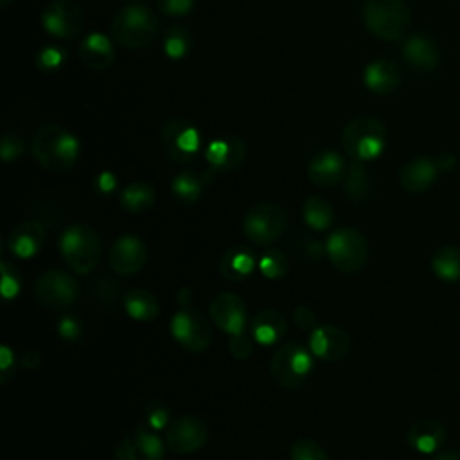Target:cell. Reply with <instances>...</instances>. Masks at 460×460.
Masks as SVG:
<instances>
[{
	"mask_svg": "<svg viewBox=\"0 0 460 460\" xmlns=\"http://www.w3.org/2000/svg\"><path fill=\"white\" fill-rule=\"evenodd\" d=\"M38 164L52 172H65L74 167L79 156V142L65 128L47 124L38 129L31 142Z\"/></svg>",
	"mask_w": 460,
	"mask_h": 460,
	"instance_id": "6da1fadb",
	"label": "cell"
},
{
	"mask_svg": "<svg viewBox=\"0 0 460 460\" xmlns=\"http://www.w3.org/2000/svg\"><path fill=\"white\" fill-rule=\"evenodd\" d=\"M59 250L66 266L79 275H86L95 270L102 257V243L99 234L84 223L72 225L63 232Z\"/></svg>",
	"mask_w": 460,
	"mask_h": 460,
	"instance_id": "7a4b0ae2",
	"label": "cell"
},
{
	"mask_svg": "<svg viewBox=\"0 0 460 460\" xmlns=\"http://www.w3.org/2000/svg\"><path fill=\"white\" fill-rule=\"evenodd\" d=\"M111 34L120 47L142 49L158 34V18L146 5L133 4L120 9L111 20Z\"/></svg>",
	"mask_w": 460,
	"mask_h": 460,
	"instance_id": "3957f363",
	"label": "cell"
},
{
	"mask_svg": "<svg viewBox=\"0 0 460 460\" xmlns=\"http://www.w3.org/2000/svg\"><path fill=\"white\" fill-rule=\"evenodd\" d=\"M361 16L365 27L385 41L401 40L411 23L410 7L404 0H367Z\"/></svg>",
	"mask_w": 460,
	"mask_h": 460,
	"instance_id": "277c9868",
	"label": "cell"
},
{
	"mask_svg": "<svg viewBox=\"0 0 460 460\" xmlns=\"http://www.w3.org/2000/svg\"><path fill=\"white\" fill-rule=\"evenodd\" d=\"M386 144L385 124L370 115H361L352 119L343 133L341 146L352 160L367 162L377 158Z\"/></svg>",
	"mask_w": 460,
	"mask_h": 460,
	"instance_id": "5b68a950",
	"label": "cell"
},
{
	"mask_svg": "<svg viewBox=\"0 0 460 460\" xmlns=\"http://www.w3.org/2000/svg\"><path fill=\"white\" fill-rule=\"evenodd\" d=\"M325 253L332 266L343 273H356L368 261V243L354 228H340L325 241Z\"/></svg>",
	"mask_w": 460,
	"mask_h": 460,
	"instance_id": "8992f818",
	"label": "cell"
},
{
	"mask_svg": "<svg viewBox=\"0 0 460 460\" xmlns=\"http://www.w3.org/2000/svg\"><path fill=\"white\" fill-rule=\"evenodd\" d=\"M286 228H288L286 208L271 201H262L253 205L243 219L244 235L259 246H268L275 243L286 232Z\"/></svg>",
	"mask_w": 460,
	"mask_h": 460,
	"instance_id": "52a82bcc",
	"label": "cell"
},
{
	"mask_svg": "<svg viewBox=\"0 0 460 460\" xmlns=\"http://www.w3.org/2000/svg\"><path fill=\"white\" fill-rule=\"evenodd\" d=\"M311 365L313 361L309 352L302 345L291 341L273 354L270 361V372L277 385L284 388H296L305 381Z\"/></svg>",
	"mask_w": 460,
	"mask_h": 460,
	"instance_id": "ba28073f",
	"label": "cell"
},
{
	"mask_svg": "<svg viewBox=\"0 0 460 460\" xmlns=\"http://www.w3.org/2000/svg\"><path fill=\"white\" fill-rule=\"evenodd\" d=\"M34 296L49 309H66L77 300L79 286L68 273L49 270L36 279Z\"/></svg>",
	"mask_w": 460,
	"mask_h": 460,
	"instance_id": "9c48e42d",
	"label": "cell"
},
{
	"mask_svg": "<svg viewBox=\"0 0 460 460\" xmlns=\"http://www.w3.org/2000/svg\"><path fill=\"white\" fill-rule=\"evenodd\" d=\"M171 334L172 338L190 352H203L212 341V327L207 318L190 309L181 307L171 320Z\"/></svg>",
	"mask_w": 460,
	"mask_h": 460,
	"instance_id": "30bf717a",
	"label": "cell"
},
{
	"mask_svg": "<svg viewBox=\"0 0 460 460\" xmlns=\"http://www.w3.org/2000/svg\"><path fill=\"white\" fill-rule=\"evenodd\" d=\"M41 25L52 36L74 38L84 27V14L74 0H52L41 13Z\"/></svg>",
	"mask_w": 460,
	"mask_h": 460,
	"instance_id": "8fae6325",
	"label": "cell"
},
{
	"mask_svg": "<svg viewBox=\"0 0 460 460\" xmlns=\"http://www.w3.org/2000/svg\"><path fill=\"white\" fill-rule=\"evenodd\" d=\"M160 140L165 153L176 162H189L199 149V131L183 119L169 120L162 131Z\"/></svg>",
	"mask_w": 460,
	"mask_h": 460,
	"instance_id": "7c38bea8",
	"label": "cell"
},
{
	"mask_svg": "<svg viewBox=\"0 0 460 460\" xmlns=\"http://www.w3.org/2000/svg\"><path fill=\"white\" fill-rule=\"evenodd\" d=\"M208 429L203 420L196 417H180L165 429V446L178 455H190L205 446Z\"/></svg>",
	"mask_w": 460,
	"mask_h": 460,
	"instance_id": "4fadbf2b",
	"label": "cell"
},
{
	"mask_svg": "<svg viewBox=\"0 0 460 460\" xmlns=\"http://www.w3.org/2000/svg\"><path fill=\"white\" fill-rule=\"evenodd\" d=\"M147 250L146 244L133 234L120 235L110 250V266L119 275H135L146 264Z\"/></svg>",
	"mask_w": 460,
	"mask_h": 460,
	"instance_id": "5bb4252c",
	"label": "cell"
},
{
	"mask_svg": "<svg viewBox=\"0 0 460 460\" xmlns=\"http://www.w3.org/2000/svg\"><path fill=\"white\" fill-rule=\"evenodd\" d=\"M208 313L212 322L228 334H241L246 325V305L235 293L217 295L210 305Z\"/></svg>",
	"mask_w": 460,
	"mask_h": 460,
	"instance_id": "9a60e30c",
	"label": "cell"
},
{
	"mask_svg": "<svg viewBox=\"0 0 460 460\" xmlns=\"http://www.w3.org/2000/svg\"><path fill=\"white\" fill-rule=\"evenodd\" d=\"M350 336L336 325H320L311 332V352L325 361H340L350 352Z\"/></svg>",
	"mask_w": 460,
	"mask_h": 460,
	"instance_id": "2e32d148",
	"label": "cell"
},
{
	"mask_svg": "<svg viewBox=\"0 0 460 460\" xmlns=\"http://www.w3.org/2000/svg\"><path fill=\"white\" fill-rule=\"evenodd\" d=\"M246 156L244 142L239 137H225L212 140L205 149L208 172H228L243 164Z\"/></svg>",
	"mask_w": 460,
	"mask_h": 460,
	"instance_id": "e0dca14e",
	"label": "cell"
},
{
	"mask_svg": "<svg viewBox=\"0 0 460 460\" xmlns=\"http://www.w3.org/2000/svg\"><path fill=\"white\" fill-rule=\"evenodd\" d=\"M164 455V442L146 429L122 438L115 447V460H162Z\"/></svg>",
	"mask_w": 460,
	"mask_h": 460,
	"instance_id": "ac0fdd59",
	"label": "cell"
},
{
	"mask_svg": "<svg viewBox=\"0 0 460 460\" xmlns=\"http://www.w3.org/2000/svg\"><path fill=\"white\" fill-rule=\"evenodd\" d=\"M438 172L435 158L415 156L401 167L399 183L406 192H424L437 181Z\"/></svg>",
	"mask_w": 460,
	"mask_h": 460,
	"instance_id": "d6986e66",
	"label": "cell"
},
{
	"mask_svg": "<svg viewBox=\"0 0 460 460\" xmlns=\"http://www.w3.org/2000/svg\"><path fill=\"white\" fill-rule=\"evenodd\" d=\"M45 243V230L38 221H23L16 225L9 237L7 246L9 250L22 259H29L36 255Z\"/></svg>",
	"mask_w": 460,
	"mask_h": 460,
	"instance_id": "ffe728a7",
	"label": "cell"
},
{
	"mask_svg": "<svg viewBox=\"0 0 460 460\" xmlns=\"http://www.w3.org/2000/svg\"><path fill=\"white\" fill-rule=\"evenodd\" d=\"M401 52L404 61L419 72H431L438 63V49L435 41L424 34L406 38Z\"/></svg>",
	"mask_w": 460,
	"mask_h": 460,
	"instance_id": "44dd1931",
	"label": "cell"
},
{
	"mask_svg": "<svg viewBox=\"0 0 460 460\" xmlns=\"http://www.w3.org/2000/svg\"><path fill=\"white\" fill-rule=\"evenodd\" d=\"M307 174L314 185L331 187L345 178V162L336 151H322L309 162Z\"/></svg>",
	"mask_w": 460,
	"mask_h": 460,
	"instance_id": "7402d4cb",
	"label": "cell"
},
{
	"mask_svg": "<svg viewBox=\"0 0 460 460\" xmlns=\"http://www.w3.org/2000/svg\"><path fill=\"white\" fill-rule=\"evenodd\" d=\"M406 440L411 449L422 455H431L446 442V429L440 422L431 419L417 420L410 426L406 433Z\"/></svg>",
	"mask_w": 460,
	"mask_h": 460,
	"instance_id": "603a6c76",
	"label": "cell"
},
{
	"mask_svg": "<svg viewBox=\"0 0 460 460\" xmlns=\"http://www.w3.org/2000/svg\"><path fill=\"white\" fill-rule=\"evenodd\" d=\"M367 88L374 93H390L401 83V70L390 59H376L367 65L363 72Z\"/></svg>",
	"mask_w": 460,
	"mask_h": 460,
	"instance_id": "cb8c5ba5",
	"label": "cell"
},
{
	"mask_svg": "<svg viewBox=\"0 0 460 460\" xmlns=\"http://www.w3.org/2000/svg\"><path fill=\"white\" fill-rule=\"evenodd\" d=\"M79 58L90 70H104L113 63V47L104 34L92 32L79 45Z\"/></svg>",
	"mask_w": 460,
	"mask_h": 460,
	"instance_id": "d4e9b609",
	"label": "cell"
},
{
	"mask_svg": "<svg viewBox=\"0 0 460 460\" xmlns=\"http://www.w3.org/2000/svg\"><path fill=\"white\" fill-rule=\"evenodd\" d=\"M255 262L257 257L248 246H232L221 255L219 271L226 280L239 282L253 271Z\"/></svg>",
	"mask_w": 460,
	"mask_h": 460,
	"instance_id": "484cf974",
	"label": "cell"
},
{
	"mask_svg": "<svg viewBox=\"0 0 460 460\" xmlns=\"http://www.w3.org/2000/svg\"><path fill=\"white\" fill-rule=\"evenodd\" d=\"M288 331L286 318L273 309H264L255 314L252 322V334L262 345H271L279 341Z\"/></svg>",
	"mask_w": 460,
	"mask_h": 460,
	"instance_id": "4316f807",
	"label": "cell"
},
{
	"mask_svg": "<svg viewBox=\"0 0 460 460\" xmlns=\"http://www.w3.org/2000/svg\"><path fill=\"white\" fill-rule=\"evenodd\" d=\"M124 309L126 313L140 322L153 320L160 313L158 298L147 289H131L124 295Z\"/></svg>",
	"mask_w": 460,
	"mask_h": 460,
	"instance_id": "83f0119b",
	"label": "cell"
},
{
	"mask_svg": "<svg viewBox=\"0 0 460 460\" xmlns=\"http://www.w3.org/2000/svg\"><path fill=\"white\" fill-rule=\"evenodd\" d=\"M431 270L435 277L444 282L460 280V248L442 246L431 257Z\"/></svg>",
	"mask_w": 460,
	"mask_h": 460,
	"instance_id": "f1b7e54d",
	"label": "cell"
},
{
	"mask_svg": "<svg viewBox=\"0 0 460 460\" xmlns=\"http://www.w3.org/2000/svg\"><path fill=\"white\" fill-rule=\"evenodd\" d=\"M155 199H156L155 189L144 181H135L128 185L120 194L122 208L131 214H142L149 210L155 205Z\"/></svg>",
	"mask_w": 460,
	"mask_h": 460,
	"instance_id": "f546056e",
	"label": "cell"
},
{
	"mask_svg": "<svg viewBox=\"0 0 460 460\" xmlns=\"http://www.w3.org/2000/svg\"><path fill=\"white\" fill-rule=\"evenodd\" d=\"M345 194L352 201H365L370 196L372 183L363 162L354 160L345 172Z\"/></svg>",
	"mask_w": 460,
	"mask_h": 460,
	"instance_id": "4dcf8cb0",
	"label": "cell"
},
{
	"mask_svg": "<svg viewBox=\"0 0 460 460\" xmlns=\"http://www.w3.org/2000/svg\"><path fill=\"white\" fill-rule=\"evenodd\" d=\"M302 214H304L305 223L313 230H325V228L331 226V223L334 219L332 207L325 199H322L318 196H311V198L305 199Z\"/></svg>",
	"mask_w": 460,
	"mask_h": 460,
	"instance_id": "1f68e13d",
	"label": "cell"
},
{
	"mask_svg": "<svg viewBox=\"0 0 460 460\" xmlns=\"http://www.w3.org/2000/svg\"><path fill=\"white\" fill-rule=\"evenodd\" d=\"M171 190L174 196L185 203H192L201 196L203 190V178L194 171H183L174 176L171 183Z\"/></svg>",
	"mask_w": 460,
	"mask_h": 460,
	"instance_id": "d6a6232c",
	"label": "cell"
},
{
	"mask_svg": "<svg viewBox=\"0 0 460 460\" xmlns=\"http://www.w3.org/2000/svg\"><path fill=\"white\" fill-rule=\"evenodd\" d=\"M190 47V34L185 27H171L165 34V40H164V50L169 58L172 59H180L187 54Z\"/></svg>",
	"mask_w": 460,
	"mask_h": 460,
	"instance_id": "836d02e7",
	"label": "cell"
},
{
	"mask_svg": "<svg viewBox=\"0 0 460 460\" xmlns=\"http://www.w3.org/2000/svg\"><path fill=\"white\" fill-rule=\"evenodd\" d=\"M259 270L268 279H280L288 273V257L280 250H268L259 259Z\"/></svg>",
	"mask_w": 460,
	"mask_h": 460,
	"instance_id": "e575fe53",
	"label": "cell"
},
{
	"mask_svg": "<svg viewBox=\"0 0 460 460\" xmlns=\"http://www.w3.org/2000/svg\"><path fill=\"white\" fill-rule=\"evenodd\" d=\"M291 460H329L323 447L311 440V438H300L291 447Z\"/></svg>",
	"mask_w": 460,
	"mask_h": 460,
	"instance_id": "d590c367",
	"label": "cell"
},
{
	"mask_svg": "<svg viewBox=\"0 0 460 460\" xmlns=\"http://www.w3.org/2000/svg\"><path fill=\"white\" fill-rule=\"evenodd\" d=\"M119 295V286L111 282V279L104 277V279H95V282L92 284V296L99 302V304H113L117 300Z\"/></svg>",
	"mask_w": 460,
	"mask_h": 460,
	"instance_id": "8d00e7d4",
	"label": "cell"
},
{
	"mask_svg": "<svg viewBox=\"0 0 460 460\" xmlns=\"http://www.w3.org/2000/svg\"><path fill=\"white\" fill-rule=\"evenodd\" d=\"M23 153V142L18 135L13 133H5L0 144V155L4 158V162H11L16 160L20 155Z\"/></svg>",
	"mask_w": 460,
	"mask_h": 460,
	"instance_id": "74e56055",
	"label": "cell"
},
{
	"mask_svg": "<svg viewBox=\"0 0 460 460\" xmlns=\"http://www.w3.org/2000/svg\"><path fill=\"white\" fill-rule=\"evenodd\" d=\"M65 54L61 49H56V47H45L40 50L38 54V66L41 70H54L61 65Z\"/></svg>",
	"mask_w": 460,
	"mask_h": 460,
	"instance_id": "f35d334b",
	"label": "cell"
},
{
	"mask_svg": "<svg viewBox=\"0 0 460 460\" xmlns=\"http://www.w3.org/2000/svg\"><path fill=\"white\" fill-rule=\"evenodd\" d=\"M293 323L298 327V329H304V331H314L318 325V318L316 314L313 313L311 307L307 305H298L295 311H293Z\"/></svg>",
	"mask_w": 460,
	"mask_h": 460,
	"instance_id": "ab89813d",
	"label": "cell"
},
{
	"mask_svg": "<svg viewBox=\"0 0 460 460\" xmlns=\"http://www.w3.org/2000/svg\"><path fill=\"white\" fill-rule=\"evenodd\" d=\"M156 2H158L160 13L167 16H183L194 5V0H156Z\"/></svg>",
	"mask_w": 460,
	"mask_h": 460,
	"instance_id": "60d3db41",
	"label": "cell"
},
{
	"mask_svg": "<svg viewBox=\"0 0 460 460\" xmlns=\"http://www.w3.org/2000/svg\"><path fill=\"white\" fill-rule=\"evenodd\" d=\"M228 350L234 358L237 359H244L252 354L253 350V345L250 341V338H246L243 332L241 334H232L230 341H228Z\"/></svg>",
	"mask_w": 460,
	"mask_h": 460,
	"instance_id": "b9f144b4",
	"label": "cell"
},
{
	"mask_svg": "<svg viewBox=\"0 0 460 460\" xmlns=\"http://www.w3.org/2000/svg\"><path fill=\"white\" fill-rule=\"evenodd\" d=\"M20 289V282L14 275L9 273V264L4 261L2 262V293L5 298H13L18 295Z\"/></svg>",
	"mask_w": 460,
	"mask_h": 460,
	"instance_id": "7bdbcfd3",
	"label": "cell"
},
{
	"mask_svg": "<svg viewBox=\"0 0 460 460\" xmlns=\"http://www.w3.org/2000/svg\"><path fill=\"white\" fill-rule=\"evenodd\" d=\"M146 419H147V422L153 428H164L167 424V420H169V413H167V410L164 406L156 404L155 408H147L146 410Z\"/></svg>",
	"mask_w": 460,
	"mask_h": 460,
	"instance_id": "ee69618b",
	"label": "cell"
},
{
	"mask_svg": "<svg viewBox=\"0 0 460 460\" xmlns=\"http://www.w3.org/2000/svg\"><path fill=\"white\" fill-rule=\"evenodd\" d=\"M58 331H59V334H61L65 340H74V338L79 336V323H77L74 318L66 316V318H63V320L59 322Z\"/></svg>",
	"mask_w": 460,
	"mask_h": 460,
	"instance_id": "f6af8a7d",
	"label": "cell"
},
{
	"mask_svg": "<svg viewBox=\"0 0 460 460\" xmlns=\"http://www.w3.org/2000/svg\"><path fill=\"white\" fill-rule=\"evenodd\" d=\"M95 185H97V189H99L102 194H108V192H111V190L117 187V178H115L111 172L104 171V172H101V174L97 176Z\"/></svg>",
	"mask_w": 460,
	"mask_h": 460,
	"instance_id": "bcb514c9",
	"label": "cell"
},
{
	"mask_svg": "<svg viewBox=\"0 0 460 460\" xmlns=\"http://www.w3.org/2000/svg\"><path fill=\"white\" fill-rule=\"evenodd\" d=\"M435 162H437V167H438L440 172H447V171L455 169V165H456V156H455L453 153H440V155L435 158Z\"/></svg>",
	"mask_w": 460,
	"mask_h": 460,
	"instance_id": "7dc6e473",
	"label": "cell"
},
{
	"mask_svg": "<svg viewBox=\"0 0 460 460\" xmlns=\"http://www.w3.org/2000/svg\"><path fill=\"white\" fill-rule=\"evenodd\" d=\"M40 361H41V358H40V354H38L36 350H29V352H25L23 358H22V363H23V367H27V368H36V367L40 365Z\"/></svg>",
	"mask_w": 460,
	"mask_h": 460,
	"instance_id": "c3c4849f",
	"label": "cell"
},
{
	"mask_svg": "<svg viewBox=\"0 0 460 460\" xmlns=\"http://www.w3.org/2000/svg\"><path fill=\"white\" fill-rule=\"evenodd\" d=\"M431 460H460V453L458 451H442V453L435 455Z\"/></svg>",
	"mask_w": 460,
	"mask_h": 460,
	"instance_id": "681fc988",
	"label": "cell"
},
{
	"mask_svg": "<svg viewBox=\"0 0 460 460\" xmlns=\"http://www.w3.org/2000/svg\"><path fill=\"white\" fill-rule=\"evenodd\" d=\"M9 363H11L9 349H7V347H2V370H7V368H9Z\"/></svg>",
	"mask_w": 460,
	"mask_h": 460,
	"instance_id": "f907efd6",
	"label": "cell"
},
{
	"mask_svg": "<svg viewBox=\"0 0 460 460\" xmlns=\"http://www.w3.org/2000/svg\"><path fill=\"white\" fill-rule=\"evenodd\" d=\"M9 2H11V0H0V5H2V7H5Z\"/></svg>",
	"mask_w": 460,
	"mask_h": 460,
	"instance_id": "816d5d0a",
	"label": "cell"
}]
</instances>
